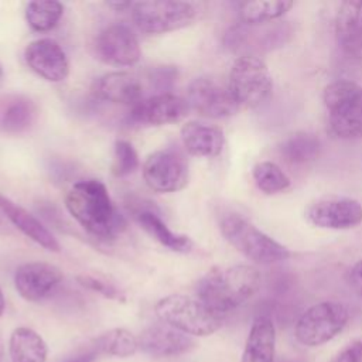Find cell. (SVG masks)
<instances>
[{
    "label": "cell",
    "mask_w": 362,
    "mask_h": 362,
    "mask_svg": "<svg viewBox=\"0 0 362 362\" xmlns=\"http://www.w3.org/2000/svg\"><path fill=\"white\" fill-rule=\"evenodd\" d=\"M65 208L89 235L98 239H115L126 228L124 218L100 180L86 178L74 182L65 195Z\"/></svg>",
    "instance_id": "cell-1"
},
{
    "label": "cell",
    "mask_w": 362,
    "mask_h": 362,
    "mask_svg": "<svg viewBox=\"0 0 362 362\" xmlns=\"http://www.w3.org/2000/svg\"><path fill=\"white\" fill-rule=\"evenodd\" d=\"M260 283V272L252 264L215 267L198 281L197 297L223 317L250 300Z\"/></svg>",
    "instance_id": "cell-2"
},
{
    "label": "cell",
    "mask_w": 362,
    "mask_h": 362,
    "mask_svg": "<svg viewBox=\"0 0 362 362\" xmlns=\"http://www.w3.org/2000/svg\"><path fill=\"white\" fill-rule=\"evenodd\" d=\"M158 320L189 337H206L216 332L223 317L206 307L198 297L170 294L154 305Z\"/></svg>",
    "instance_id": "cell-3"
},
{
    "label": "cell",
    "mask_w": 362,
    "mask_h": 362,
    "mask_svg": "<svg viewBox=\"0 0 362 362\" xmlns=\"http://www.w3.org/2000/svg\"><path fill=\"white\" fill-rule=\"evenodd\" d=\"M219 229L223 238L243 256L255 263L272 264L291 256L290 250L266 235L239 214H226L221 218Z\"/></svg>",
    "instance_id": "cell-4"
},
{
    "label": "cell",
    "mask_w": 362,
    "mask_h": 362,
    "mask_svg": "<svg viewBox=\"0 0 362 362\" xmlns=\"http://www.w3.org/2000/svg\"><path fill=\"white\" fill-rule=\"evenodd\" d=\"M331 132L344 140L362 137V86L354 81L337 79L322 92Z\"/></svg>",
    "instance_id": "cell-5"
},
{
    "label": "cell",
    "mask_w": 362,
    "mask_h": 362,
    "mask_svg": "<svg viewBox=\"0 0 362 362\" xmlns=\"http://www.w3.org/2000/svg\"><path fill=\"white\" fill-rule=\"evenodd\" d=\"M228 89L239 107H259L272 96V74L259 57L243 54L230 66Z\"/></svg>",
    "instance_id": "cell-6"
},
{
    "label": "cell",
    "mask_w": 362,
    "mask_h": 362,
    "mask_svg": "<svg viewBox=\"0 0 362 362\" xmlns=\"http://www.w3.org/2000/svg\"><path fill=\"white\" fill-rule=\"evenodd\" d=\"M136 27L146 34H165L191 25L199 16V6L192 1L150 0L132 6Z\"/></svg>",
    "instance_id": "cell-7"
},
{
    "label": "cell",
    "mask_w": 362,
    "mask_h": 362,
    "mask_svg": "<svg viewBox=\"0 0 362 362\" xmlns=\"http://www.w3.org/2000/svg\"><path fill=\"white\" fill-rule=\"evenodd\" d=\"M349 311L338 301H321L308 307L294 327L296 339L304 346H320L335 338L348 324Z\"/></svg>",
    "instance_id": "cell-8"
},
{
    "label": "cell",
    "mask_w": 362,
    "mask_h": 362,
    "mask_svg": "<svg viewBox=\"0 0 362 362\" xmlns=\"http://www.w3.org/2000/svg\"><path fill=\"white\" fill-rule=\"evenodd\" d=\"M147 187L160 194L181 191L189 180L188 163L174 150H157L147 156L141 167Z\"/></svg>",
    "instance_id": "cell-9"
},
{
    "label": "cell",
    "mask_w": 362,
    "mask_h": 362,
    "mask_svg": "<svg viewBox=\"0 0 362 362\" xmlns=\"http://www.w3.org/2000/svg\"><path fill=\"white\" fill-rule=\"evenodd\" d=\"M189 109L209 119H223L236 113L239 106L233 100L228 85L209 76L195 78L187 90Z\"/></svg>",
    "instance_id": "cell-10"
},
{
    "label": "cell",
    "mask_w": 362,
    "mask_h": 362,
    "mask_svg": "<svg viewBox=\"0 0 362 362\" xmlns=\"http://www.w3.org/2000/svg\"><path fill=\"white\" fill-rule=\"evenodd\" d=\"M96 58L112 66H133L141 57L136 34L126 24L105 27L95 40Z\"/></svg>",
    "instance_id": "cell-11"
},
{
    "label": "cell",
    "mask_w": 362,
    "mask_h": 362,
    "mask_svg": "<svg viewBox=\"0 0 362 362\" xmlns=\"http://www.w3.org/2000/svg\"><path fill=\"white\" fill-rule=\"evenodd\" d=\"M305 216L317 228L345 230L362 222V205L348 197H325L313 202Z\"/></svg>",
    "instance_id": "cell-12"
},
{
    "label": "cell",
    "mask_w": 362,
    "mask_h": 362,
    "mask_svg": "<svg viewBox=\"0 0 362 362\" xmlns=\"http://www.w3.org/2000/svg\"><path fill=\"white\" fill-rule=\"evenodd\" d=\"M62 272L47 262H28L16 269L14 287L30 303H38L49 297L62 283Z\"/></svg>",
    "instance_id": "cell-13"
},
{
    "label": "cell",
    "mask_w": 362,
    "mask_h": 362,
    "mask_svg": "<svg viewBox=\"0 0 362 362\" xmlns=\"http://www.w3.org/2000/svg\"><path fill=\"white\" fill-rule=\"evenodd\" d=\"M188 110L187 99L165 92L141 99L132 107L129 119L141 126H165L182 120Z\"/></svg>",
    "instance_id": "cell-14"
},
{
    "label": "cell",
    "mask_w": 362,
    "mask_h": 362,
    "mask_svg": "<svg viewBox=\"0 0 362 362\" xmlns=\"http://www.w3.org/2000/svg\"><path fill=\"white\" fill-rule=\"evenodd\" d=\"M27 66L42 79L58 83L69 75V61L62 47L52 38H38L24 49Z\"/></svg>",
    "instance_id": "cell-15"
},
{
    "label": "cell",
    "mask_w": 362,
    "mask_h": 362,
    "mask_svg": "<svg viewBox=\"0 0 362 362\" xmlns=\"http://www.w3.org/2000/svg\"><path fill=\"white\" fill-rule=\"evenodd\" d=\"M194 345L195 341L189 335L164 322L147 327L139 337V349L153 358L178 356L192 349Z\"/></svg>",
    "instance_id": "cell-16"
},
{
    "label": "cell",
    "mask_w": 362,
    "mask_h": 362,
    "mask_svg": "<svg viewBox=\"0 0 362 362\" xmlns=\"http://www.w3.org/2000/svg\"><path fill=\"white\" fill-rule=\"evenodd\" d=\"M40 107L25 93H6L0 96V133L23 134L38 120Z\"/></svg>",
    "instance_id": "cell-17"
},
{
    "label": "cell",
    "mask_w": 362,
    "mask_h": 362,
    "mask_svg": "<svg viewBox=\"0 0 362 362\" xmlns=\"http://www.w3.org/2000/svg\"><path fill=\"white\" fill-rule=\"evenodd\" d=\"M92 93L95 98L105 102L134 106L141 100L143 85L140 79L130 72L113 71L95 79Z\"/></svg>",
    "instance_id": "cell-18"
},
{
    "label": "cell",
    "mask_w": 362,
    "mask_h": 362,
    "mask_svg": "<svg viewBox=\"0 0 362 362\" xmlns=\"http://www.w3.org/2000/svg\"><path fill=\"white\" fill-rule=\"evenodd\" d=\"M0 211L28 239L49 252H59L61 246L51 230L31 212L0 194Z\"/></svg>",
    "instance_id": "cell-19"
},
{
    "label": "cell",
    "mask_w": 362,
    "mask_h": 362,
    "mask_svg": "<svg viewBox=\"0 0 362 362\" xmlns=\"http://www.w3.org/2000/svg\"><path fill=\"white\" fill-rule=\"evenodd\" d=\"M180 134L187 153L195 157H216L225 144V136L221 127L201 122L192 120L184 123Z\"/></svg>",
    "instance_id": "cell-20"
},
{
    "label": "cell",
    "mask_w": 362,
    "mask_h": 362,
    "mask_svg": "<svg viewBox=\"0 0 362 362\" xmlns=\"http://www.w3.org/2000/svg\"><path fill=\"white\" fill-rule=\"evenodd\" d=\"M335 37L346 54L362 52V1L341 3L335 16Z\"/></svg>",
    "instance_id": "cell-21"
},
{
    "label": "cell",
    "mask_w": 362,
    "mask_h": 362,
    "mask_svg": "<svg viewBox=\"0 0 362 362\" xmlns=\"http://www.w3.org/2000/svg\"><path fill=\"white\" fill-rule=\"evenodd\" d=\"M276 328L269 315H257L250 327L242 354V362H273Z\"/></svg>",
    "instance_id": "cell-22"
},
{
    "label": "cell",
    "mask_w": 362,
    "mask_h": 362,
    "mask_svg": "<svg viewBox=\"0 0 362 362\" xmlns=\"http://www.w3.org/2000/svg\"><path fill=\"white\" fill-rule=\"evenodd\" d=\"M8 355L11 362H47L48 348L38 332L18 327L10 335Z\"/></svg>",
    "instance_id": "cell-23"
},
{
    "label": "cell",
    "mask_w": 362,
    "mask_h": 362,
    "mask_svg": "<svg viewBox=\"0 0 362 362\" xmlns=\"http://www.w3.org/2000/svg\"><path fill=\"white\" fill-rule=\"evenodd\" d=\"M321 147L317 134L310 132H296L281 141L279 153L291 165H305L318 158Z\"/></svg>",
    "instance_id": "cell-24"
},
{
    "label": "cell",
    "mask_w": 362,
    "mask_h": 362,
    "mask_svg": "<svg viewBox=\"0 0 362 362\" xmlns=\"http://www.w3.org/2000/svg\"><path fill=\"white\" fill-rule=\"evenodd\" d=\"M139 225L160 245L173 252H189L192 249V240L187 235L173 232L167 223L153 211H140L136 215Z\"/></svg>",
    "instance_id": "cell-25"
},
{
    "label": "cell",
    "mask_w": 362,
    "mask_h": 362,
    "mask_svg": "<svg viewBox=\"0 0 362 362\" xmlns=\"http://www.w3.org/2000/svg\"><path fill=\"white\" fill-rule=\"evenodd\" d=\"M294 6L290 0H256L239 6V17L245 25H260L283 17Z\"/></svg>",
    "instance_id": "cell-26"
},
{
    "label": "cell",
    "mask_w": 362,
    "mask_h": 362,
    "mask_svg": "<svg viewBox=\"0 0 362 362\" xmlns=\"http://www.w3.org/2000/svg\"><path fill=\"white\" fill-rule=\"evenodd\" d=\"M93 344L100 354L116 358H129L139 351V338L126 328L109 329L98 337Z\"/></svg>",
    "instance_id": "cell-27"
},
{
    "label": "cell",
    "mask_w": 362,
    "mask_h": 362,
    "mask_svg": "<svg viewBox=\"0 0 362 362\" xmlns=\"http://www.w3.org/2000/svg\"><path fill=\"white\" fill-rule=\"evenodd\" d=\"M64 4L55 0L30 1L25 7V21L35 31H49L61 20Z\"/></svg>",
    "instance_id": "cell-28"
},
{
    "label": "cell",
    "mask_w": 362,
    "mask_h": 362,
    "mask_svg": "<svg viewBox=\"0 0 362 362\" xmlns=\"http://www.w3.org/2000/svg\"><path fill=\"white\" fill-rule=\"evenodd\" d=\"M252 175L256 187L264 194L286 191L291 184L288 175L273 161L257 163L252 170Z\"/></svg>",
    "instance_id": "cell-29"
},
{
    "label": "cell",
    "mask_w": 362,
    "mask_h": 362,
    "mask_svg": "<svg viewBox=\"0 0 362 362\" xmlns=\"http://www.w3.org/2000/svg\"><path fill=\"white\" fill-rule=\"evenodd\" d=\"M139 167V156L133 144L127 140H116L113 148L112 174L115 177H126Z\"/></svg>",
    "instance_id": "cell-30"
},
{
    "label": "cell",
    "mask_w": 362,
    "mask_h": 362,
    "mask_svg": "<svg viewBox=\"0 0 362 362\" xmlns=\"http://www.w3.org/2000/svg\"><path fill=\"white\" fill-rule=\"evenodd\" d=\"M76 281L82 287L93 291V293H98V294L103 296L105 298L124 301V294L113 283H110L102 277H96L92 274H79V276H76Z\"/></svg>",
    "instance_id": "cell-31"
},
{
    "label": "cell",
    "mask_w": 362,
    "mask_h": 362,
    "mask_svg": "<svg viewBox=\"0 0 362 362\" xmlns=\"http://www.w3.org/2000/svg\"><path fill=\"white\" fill-rule=\"evenodd\" d=\"M177 79V69L174 66H157L150 72L151 83L160 90L158 93H165L167 89Z\"/></svg>",
    "instance_id": "cell-32"
},
{
    "label": "cell",
    "mask_w": 362,
    "mask_h": 362,
    "mask_svg": "<svg viewBox=\"0 0 362 362\" xmlns=\"http://www.w3.org/2000/svg\"><path fill=\"white\" fill-rule=\"evenodd\" d=\"M345 281L354 294L362 300V259L355 262L345 273Z\"/></svg>",
    "instance_id": "cell-33"
},
{
    "label": "cell",
    "mask_w": 362,
    "mask_h": 362,
    "mask_svg": "<svg viewBox=\"0 0 362 362\" xmlns=\"http://www.w3.org/2000/svg\"><path fill=\"white\" fill-rule=\"evenodd\" d=\"M332 362H362V339H356L344 346Z\"/></svg>",
    "instance_id": "cell-34"
},
{
    "label": "cell",
    "mask_w": 362,
    "mask_h": 362,
    "mask_svg": "<svg viewBox=\"0 0 362 362\" xmlns=\"http://www.w3.org/2000/svg\"><path fill=\"white\" fill-rule=\"evenodd\" d=\"M99 355L100 352L96 349L95 344H92L83 349H78L72 355L64 358L61 362H95Z\"/></svg>",
    "instance_id": "cell-35"
},
{
    "label": "cell",
    "mask_w": 362,
    "mask_h": 362,
    "mask_svg": "<svg viewBox=\"0 0 362 362\" xmlns=\"http://www.w3.org/2000/svg\"><path fill=\"white\" fill-rule=\"evenodd\" d=\"M106 6L113 8L115 11H126V10H132L133 3L132 1H107Z\"/></svg>",
    "instance_id": "cell-36"
},
{
    "label": "cell",
    "mask_w": 362,
    "mask_h": 362,
    "mask_svg": "<svg viewBox=\"0 0 362 362\" xmlns=\"http://www.w3.org/2000/svg\"><path fill=\"white\" fill-rule=\"evenodd\" d=\"M4 310H6V300H4L3 291H1V288H0V317L4 314Z\"/></svg>",
    "instance_id": "cell-37"
},
{
    "label": "cell",
    "mask_w": 362,
    "mask_h": 362,
    "mask_svg": "<svg viewBox=\"0 0 362 362\" xmlns=\"http://www.w3.org/2000/svg\"><path fill=\"white\" fill-rule=\"evenodd\" d=\"M3 356H4V342H3V335L0 332V362H1Z\"/></svg>",
    "instance_id": "cell-38"
},
{
    "label": "cell",
    "mask_w": 362,
    "mask_h": 362,
    "mask_svg": "<svg viewBox=\"0 0 362 362\" xmlns=\"http://www.w3.org/2000/svg\"><path fill=\"white\" fill-rule=\"evenodd\" d=\"M3 81H4V71H3V65H1V62H0V88H1V85H3Z\"/></svg>",
    "instance_id": "cell-39"
},
{
    "label": "cell",
    "mask_w": 362,
    "mask_h": 362,
    "mask_svg": "<svg viewBox=\"0 0 362 362\" xmlns=\"http://www.w3.org/2000/svg\"><path fill=\"white\" fill-rule=\"evenodd\" d=\"M1 226H3V223H1V219H0V228H1Z\"/></svg>",
    "instance_id": "cell-40"
}]
</instances>
